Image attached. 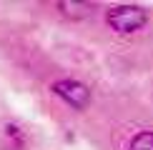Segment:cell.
I'll return each mask as SVG.
<instances>
[{"label": "cell", "instance_id": "3", "mask_svg": "<svg viewBox=\"0 0 153 150\" xmlns=\"http://www.w3.org/2000/svg\"><path fill=\"white\" fill-rule=\"evenodd\" d=\"M58 10H60V15L71 18V20H83L95 10V5L83 3V0H63V3H58Z\"/></svg>", "mask_w": 153, "mask_h": 150}, {"label": "cell", "instance_id": "4", "mask_svg": "<svg viewBox=\"0 0 153 150\" xmlns=\"http://www.w3.org/2000/svg\"><path fill=\"white\" fill-rule=\"evenodd\" d=\"M128 150H153V130H143V133L133 135Z\"/></svg>", "mask_w": 153, "mask_h": 150}, {"label": "cell", "instance_id": "2", "mask_svg": "<svg viewBox=\"0 0 153 150\" xmlns=\"http://www.w3.org/2000/svg\"><path fill=\"white\" fill-rule=\"evenodd\" d=\"M50 90L58 98H63L75 110H85L88 105H91V90H88V85L80 83V80H73V78L55 80V83L50 85Z\"/></svg>", "mask_w": 153, "mask_h": 150}, {"label": "cell", "instance_id": "1", "mask_svg": "<svg viewBox=\"0 0 153 150\" xmlns=\"http://www.w3.org/2000/svg\"><path fill=\"white\" fill-rule=\"evenodd\" d=\"M105 23L116 33H138L148 23V10L141 5H116L105 12Z\"/></svg>", "mask_w": 153, "mask_h": 150}]
</instances>
